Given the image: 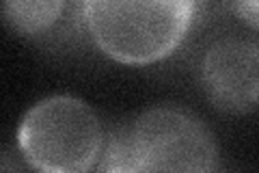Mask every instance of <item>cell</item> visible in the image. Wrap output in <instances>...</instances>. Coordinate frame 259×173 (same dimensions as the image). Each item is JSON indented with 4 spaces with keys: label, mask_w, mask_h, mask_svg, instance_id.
I'll list each match as a JSON object with an SVG mask.
<instances>
[{
    "label": "cell",
    "mask_w": 259,
    "mask_h": 173,
    "mask_svg": "<svg viewBox=\"0 0 259 173\" xmlns=\"http://www.w3.org/2000/svg\"><path fill=\"white\" fill-rule=\"evenodd\" d=\"M197 0H82V20L102 54L121 65L171 56L192 26Z\"/></svg>",
    "instance_id": "cell-1"
},
{
    "label": "cell",
    "mask_w": 259,
    "mask_h": 173,
    "mask_svg": "<svg viewBox=\"0 0 259 173\" xmlns=\"http://www.w3.org/2000/svg\"><path fill=\"white\" fill-rule=\"evenodd\" d=\"M18 147L30 169L84 173L95 169L104 147L100 117L84 100L50 95L32 104L20 121Z\"/></svg>",
    "instance_id": "cell-2"
},
{
    "label": "cell",
    "mask_w": 259,
    "mask_h": 173,
    "mask_svg": "<svg viewBox=\"0 0 259 173\" xmlns=\"http://www.w3.org/2000/svg\"><path fill=\"white\" fill-rule=\"evenodd\" d=\"M134 171H216L218 143L205 121L182 106H151L127 123Z\"/></svg>",
    "instance_id": "cell-3"
},
{
    "label": "cell",
    "mask_w": 259,
    "mask_h": 173,
    "mask_svg": "<svg viewBox=\"0 0 259 173\" xmlns=\"http://www.w3.org/2000/svg\"><path fill=\"white\" fill-rule=\"evenodd\" d=\"M199 85L207 102L227 115L259 109V41L223 37L201 56Z\"/></svg>",
    "instance_id": "cell-4"
},
{
    "label": "cell",
    "mask_w": 259,
    "mask_h": 173,
    "mask_svg": "<svg viewBox=\"0 0 259 173\" xmlns=\"http://www.w3.org/2000/svg\"><path fill=\"white\" fill-rule=\"evenodd\" d=\"M67 0H3V20L18 37L46 35L63 18Z\"/></svg>",
    "instance_id": "cell-5"
},
{
    "label": "cell",
    "mask_w": 259,
    "mask_h": 173,
    "mask_svg": "<svg viewBox=\"0 0 259 173\" xmlns=\"http://www.w3.org/2000/svg\"><path fill=\"white\" fill-rule=\"evenodd\" d=\"M97 171H134L132 147L127 139V126H121L108 139H104V147L100 154V160L95 164Z\"/></svg>",
    "instance_id": "cell-6"
},
{
    "label": "cell",
    "mask_w": 259,
    "mask_h": 173,
    "mask_svg": "<svg viewBox=\"0 0 259 173\" xmlns=\"http://www.w3.org/2000/svg\"><path fill=\"white\" fill-rule=\"evenodd\" d=\"M233 13L250 30L259 32V0H233Z\"/></svg>",
    "instance_id": "cell-7"
}]
</instances>
